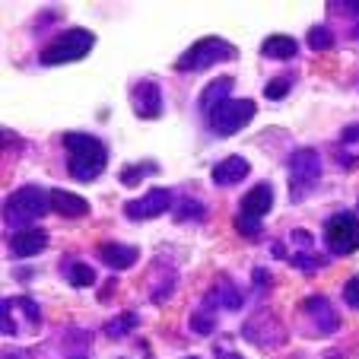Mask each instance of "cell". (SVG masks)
Wrapping results in <instances>:
<instances>
[{
  "instance_id": "6da1fadb",
  "label": "cell",
  "mask_w": 359,
  "mask_h": 359,
  "mask_svg": "<svg viewBox=\"0 0 359 359\" xmlns=\"http://www.w3.org/2000/svg\"><path fill=\"white\" fill-rule=\"evenodd\" d=\"M64 149H67V172L76 182H93L102 175L109 163V149L93 134H64Z\"/></svg>"
},
{
  "instance_id": "7a4b0ae2",
  "label": "cell",
  "mask_w": 359,
  "mask_h": 359,
  "mask_svg": "<svg viewBox=\"0 0 359 359\" xmlns=\"http://www.w3.org/2000/svg\"><path fill=\"white\" fill-rule=\"evenodd\" d=\"M51 207V194L39 184H26V188L13 191V194L4 201V223L13 226L16 232L22 229H35L32 223H39L41 217Z\"/></svg>"
},
{
  "instance_id": "3957f363",
  "label": "cell",
  "mask_w": 359,
  "mask_h": 359,
  "mask_svg": "<svg viewBox=\"0 0 359 359\" xmlns=\"http://www.w3.org/2000/svg\"><path fill=\"white\" fill-rule=\"evenodd\" d=\"M273 207V188L267 182L255 184L248 194L238 201V217H236V229L242 232L245 238H258L261 226H264V217Z\"/></svg>"
},
{
  "instance_id": "277c9868",
  "label": "cell",
  "mask_w": 359,
  "mask_h": 359,
  "mask_svg": "<svg viewBox=\"0 0 359 359\" xmlns=\"http://www.w3.org/2000/svg\"><path fill=\"white\" fill-rule=\"evenodd\" d=\"M93 45H95V35L89 32V29H67V32H61L51 45H45L41 64H45V67H57V64L83 61V57L93 51Z\"/></svg>"
},
{
  "instance_id": "5b68a950",
  "label": "cell",
  "mask_w": 359,
  "mask_h": 359,
  "mask_svg": "<svg viewBox=\"0 0 359 359\" xmlns=\"http://www.w3.org/2000/svg\"><path fill=\"white\" fill-rule=\"evenodd\" d=\"M232 57H238L236 45H229L226 39H217V35H210V39L194 41V45H191L188 51H184V55L178 57L175 70H188V74H194V70L213 67V64L232 61Z\"/></svg>"
},
{
  "instance_id": "8992f818",
  "label": "cell",
  "mask_w": 359,
  "mask_h": 359,
  "mask_svg": "<svg viewBox=\"0 0 359 359\" xmlns=\"http://www.w3.org/2000/svg\"><path fill=\"white\" fill-rule=\"evenodd\" d=\"M39 321L41 312L29 296H10L0 305V327L7 337H22V331H35Z\"/></svg>"
},
{
  "instance_id": "52a82bcc",
  "label": "cell",
  "mask_w": 359,
  "mask_h": 359,
  "mask_svg": "<svg viewBox=\"0 0 359 359\" xmlns=\"http://www.w3.org/2000/svg\"><path fill=\"white\" fill-rule=\"evenodd\" d=\"M255 111H258V105L251 99H229V102H223L217 111L207 115V124H210V130L217 137H232L236 130H242L245 124L255 118Z\"/></svg>"
},
{
  "instance_id": "ba28073f",
  "label": "cell",
  "mask_w": 359,
  "mask_h": 359,
  "mask_svg": "<svg viewBox=\"0 0 359 359\" xmlns=\"http://www.w3.org/2000/svg\"><path fill=\"white\" fill-rule=\"evenodd\" d=\"M321 178V156L312 147H302L290 156V182H292V201H302L305 191H312Z\"/></svg>"
},
{
  "instance_id": "9c48e42d",
  "label": "cell",
  "mask_w": 359,
  "mask_h": 359,
  "mask_svg": "<svg viewBox=\"0 0 359 359\" xmlns=\"http://www.w3.org/2000/svg\"><path fill=\"white\" fill-rule=\"evenodd\" d=\"M325 242L334 255H353L359 248V219L353 213H337L325 226Z\"/></svg>"
},
{
  "instance_id": "30bf717a",
  "label": "cell",
  "mask_w": 359,
  "mask_h": 359,
  "mask_svg": "<svg viewBox=\"0 0 359 359\" xmlns=\"http://www.w3.org/2000/svg\"><path fill=\"white\" fill-rule=\"evenodd\" d=\"M130 105H134V115L143 121H153V118L163 115V89L153 80H140L130 86Z\"/></svg>"
},
{
  "instance_id": "8fae6325",
  "label": "cell",
  "mask_w": 359,
  "mask_h": 359,
  "mask_svg": "<svg viewBox=\"0 0 359 359\" xmlns=\"http://www.w3.org/2000/svg\"><path fill=\"white\" fill-rule=\"evenodd\" d=\"M165 210H172L169 188H153V191H147L140 201L124 203V213H128L130 219H153V217H163Z\"/></svg>"
},
{
  "instance_id": "7c38bea8",
  "label": "cell",
  "mask_w": 359,
  "mask_h": 359,
  "mask_svg": "<svg viewBox=\"0 0 359 359\" xmlns=\"http://www.w3.org/2000/svg\"><path fill=\"white\" fill-rule=\"evenodd\" d=\"M245 337L258 346H277V344H283V327H280V321L273 315L261 312L245 325Z\"/></svg>"
},
{
  "instance_id": "4fadbf2b",
  "label": "cell",
  "mask_w": 359,
  "mask_h": 359,
  "mask_svg": "<svg viewBox=\"0 0 359 359\" xmlns=\"http://www.w3.org/2000/svg\"><path fill=\"white\" fill-rule=\"evenodd\" d=\"M99 258H102V264L111 267V271H128V267H134V264H137L140 251H137L134 245L102 242V245H99Z\"/></svg>"
},
{
  "instance_id": "5bb4252c",
  "label": "cell",
  "mask_w": 359,
  "mask_h": 359,
  "mask_svg": "<svg viewBox=\"0 0 359 359\" xmlns=\"http://www.w3.org/2000/svg\"><path fill=\"white\" fill-rule=\"evenodd\" d=\"M48 248V232L45 229H22L10 236V251L16 258H32L39 251Z\"/></svg>"
},
{
  "instance_id": "9a60e30c",
  "label": "cell",
  "mask_w": 359,
  "mask_h": 359,
  "mask_svg": "<svg viewBox=\"0 0 359 359\" xmlns=\"http://www.w3.org/2000/svg\"><path fill=\"white\" fill-rule=\"evenodd\" d=\"M302 309H305L309 315H312V321L318 325V331H321V334H334V331L340 327L337 312L331 309V302H327L325 296H312V299H305Z\"/></svg>"
},
{
  "instance_id": "2e32d148",
  "label": "cell",
  "mask_w": 359,
  "mask_h": 359,
  "mask_svg": "<svg viewBox=\"0 0 359 359\" xmlns=\"http://www.w3.org/2000/svg\"><path fill=\"white\" fill-rule=\"evenodd\" d=\"M251 165L245 156H226L223 163L213 165V182L219 184V188H229V184H238L242 178H248Z\"/></svg>"
},
{
  "instance_id": "e0dca14e",
  "label": "cell",
  "mask_w": 359,
  "mask_h": 359,
  "mask_svg": "<svg viewBox=\"0 0 359 359\" xmlns=\"http://www.w3.org/2000/svg\"><path fill=\"white\" fill-rule=\"evenodd\" d=\"M232 76H217V80L210 83V86L201 93V111L203 115H210V111H217L223 102H229V93H232Z\"/></svg>"
},
{
  "instance_id": "ac0fdd59",
  "label": "cell",
  "mask_w": 359,
  "mask_h": 359,
  "mask_svg": "<svg viewBox=\"0 0 359 359\" xmlns=\"http://www.w3.org/2000/svg\"><path fill=\"white\" fill-rule=\"evenodd\" d=\"M51 207H55V213H61V217H67V219L86 217V213H89V201H86V197L70 194V191H51Z\"/></svg>"
},
{
  "instance_id": "d6986e66",
  "label": "cell",
  "mask_w": 359,
  "mask_h": 359,
  "mask_svg": "<svg viewBox=\"0 0 359 359\" xmlns=\"http://www.w3.org/2000/svg\"><path fill=\"white\" fill-rule=\"evenodd\" d=\"M296 51L299 45L290 35H267L264 45H261V55L271 57V61H290V57H296Z\"/></svg>"
},
{
  "instance_id": "ffe728a7",
  "label": "cell",
  "mask_w": 359,
  "mask_h": 359,
  "mask_svg": "<svg viewBox=\"0 0 359 359\" xmlns=\"http://www.w3.org/2000/svg\"><path fill=\"white\" fill-rule=\"evenodd\" d=\"M137 325H140V318H137L134 312H121L118 318H111L109 325H105V334H109L111 340H121V337H128Z\"/></svg>"
},
{
  "instance_id": "44dd1931",
  "label": "cell",
  "mask_w": 359,
  "mask_h": 359,
  "mask_svg": "<svg viewBox=\"0 0 359 359\" xmlns=\"http://www.w3.org/2000/svg\"><path fill=\"white\" fill-rule=\"evenodd\" d=\"M67 280H70V286H76V290H86V286L95 283V271L89 264H83V261H70Z\"/></svg>"
},
{
  "instance_id": "7402d4cb",
  "label": "cell",
  "mask_w": 359,
  "mask_h": 359,
  "mask_svg": "<svg viewBox=\"0 0 359 359\" xmlns=\"http://www.w3.org/2000/svg\"><path fill=\"white\" fill-rule=\"evenodd\" d=\"M159 165L156 163H140V165H128V169H121V184H128V188H134V184H140L147 175H156Z\"/></svg>"
},
{
  "instance_id": "603a6c76",
  "label": "cell",
  "mask_w": 359,
  "mask_h": 359,
  "mask_svg": "<svg viewBox=\"0 0 359 359\" xmlns=\"http://www.w3.org/2000/svg\"><path fill=\"white\" fill-rule=\"evenodd\" d=\"M207 302L210 305H226V309H238L242 305V292L236 290V286H217L213 290V296H207Z\"/></svg>"
},
{
  "instance_id": "cb8c5ba5",
  "label": "cell",
  "mask_w": 359,
  "mask_h": 359,
  "mask_svg": "<svg viewBox=\"0 0 359 359\" xmlns=\"http://www.w3.org/2000/svg\"><path fill=\"white\" fill-rule=\"evenodd\" d=\"M331 45H334V32L327 26H315L312 32H309V48H312V51H327Z\"/></svg>"
},
{
  "instance_id": "d4e9b609",
  "label": "cell",
  "mask_w": 359,
  "mask_h": 359,
  "mask_svg": "<svg viewBox=\"0 0 359 359\" xmlns=\"http://www.w3.org/2000/svg\"><path fill=\"white\" fill-rule=\"evenodd\" d=\"M175 219L178 223H184V219H203V203L201 201H182Z\"/></svg>"
},
{
  "instance_id": "484cf974",
  "label": "cell",
  "mask_w": 359,
  "mask_h": 359,
  "mask_svg": "<svg viewBox=\"0 0 359 359\" xmlns=\"http://www.w3.org/2000/svg\"><path fill=\"white\" fill-rule=\"evenodd\" d=\"M191 327H194L197 334H213V331H217V318H213V315H207V312H194V315H191Z\"/></svg>"
},
{
  "instance_id": "4316f807",
  "label": "cell",
  "mask_w": 359,
  "mask_h": 359,
  "mask_svg": "<svg viewBox=\"0 0 359 359\" xmlns=\"http://www.w3.org/2000/svg\"><path fill=\"white\" fill-rule=\"evenodd\" d=\"M290 89H292V83L286 80V76H277V80H271V83H267L264 95H267V99H283V95L290 93Z\"/></svg>"
},
{
  "instance_id": "83f0119b",
  "label": "cell",
  "mask_w": 359,
  "mask_h": 359,
  "mask_svg": "<svg viewBox=\"0 0 359 359\" xmlns=\"http://www.w3.org/2000/svg\"><path fill=\"white\" fill-rule=\"evenodd\" d=\"M292 267H299V271H318L321 258H315V255H296V258H292Z\"/></svg>"
},
{
  "instance_id": "f1b7e54d",
  "label": "cell",
  "mask_w": 359,
  "mask_h": 359,
  "mask_svg": "<svg viewBox=\"0 0 359 359\" xmlns=\"http://www.w3.org/2000/svg\"><path fill=\"white\" fill-rule=\"evenodd\" d=\"M344 299H346V305L359 309V277L346 280V286H344Z\"/></svg>"
},
{
  "instance_id": "f546056e",
  "label": "cell",
  "mask_w": 359,
  "mask_h": 359,
  "mask_svg": "<svg viewBox=\"0 0 359 359\" xmlns=\"http://www.w3.org/2000/svg\"><path fill=\"white\" fill-rule=\"evenodd\" d=\"M292 238H296V242L302 245V248H309V245H312V236H309L305 229H296V232H292Z\"/></svg>"
},
{
  "instance_id": "4dcf8cb0",
  "label": "cell",
  "mask_w": 359,
  "mask_h": 359,
  "mask_svg": "<svg viewBox=\"0 0 359 359\" xmlns=\"http://www.w3.org/2000/svg\"><path fill=\"white\" fill-rule=\"evenodd\" d=\"M251 277H255V283H271V273H267V271H261V267H258V271H255V273H251Z\"/></svg>"
},
{
  "instance_id": "1f68e13d",
  "label": "cell",
  "mask_w": 359,
  "mask_h": 359,
  "mask_svg": "<svg viewBox=\"0 0 359 359\" xmlns=\"http://www.w3.org/2000/svg\"><path fill=\"white\" fill-rule=\"evenodd\" d=\"M217 356L219 359H242V353H229L226 346H217Z\"/></svg>"
},
{
  "instance_id": "d6a6232c",
  "label": "cell",
  "mask_w": 359,
  "mask_h": 359,
  "mask_svg": "<svg viewBox=\"0 0 359 359\" xmlns=\"http://www.w3.org/2000/svg\"><path fill=\"white\" fill-rule=\"evenodd\" d=\"M344 7H350L356 13V35H359V4H344Z\"/></svg>"
},
{
  "instance_id": "836d02e7",
  "label": "cell",
  "mask_w": 359,
  "mask_h": 359,
  "mask_svg": "<svg viewBox=\"0 0 359 359\" xmlns=\"http://www.w3.org/2000/svg\"><path fill=\"white\" fill-rule=\"evenodd\" d=\"M327 359H340V356H327Z\"/></svg>"
},
{
  "instance_id": "e575fe53",
  "label": "cell",
  "mask_w": 359,
  "mask_h": 359,
  "mask_svg": "<svg viewBox=\"0 0 359 359\" xmlns=\"http://www.w3.org/2000/svg\"><path fill=\"white\" fill-rule=\"evenodd\" d=\"M74 359H86V356H74Z\"/></svg>"
},
{
  "instance_id": "d590c367",
  "label": "cell",
  "mask_w": 359,
  "mask_h": 359,
  "mask_svg": "<svg viewBox=\"0 0 359 359\" xmlns=\"http://www.w3.org/2000/svg\"><path fill=\"white\" fill-rule=\"evenodd\" d=\"M188 359H197V356H188Z\"/></svg>"
}]
</instances>
